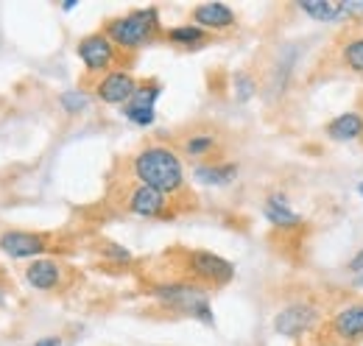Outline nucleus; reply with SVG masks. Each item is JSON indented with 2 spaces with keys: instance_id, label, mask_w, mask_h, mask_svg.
Instances as JSON below:
<instances>
[{
  "instance_id": "obj_1",
  "label": "nucleus",
  "mask_w": 363,
  "mask_h": 346,
  "mask_svg": "<svg viewBox=\"0 0 363 346\" xmlns=\"http://www.w3.org/2000/svg\"><path fill=\"white\" fill-rule=\"evenodd\" d=\"M132 171L137 182L145 187H154L165 196H174L184 187L182 160L165 145H148L132 160Z\"/></svg>"
},
{
  "instance_id": "obj_2",
  "label": "nucleus",
  "mask_w": 363,
  "mask_h": 346,
  "mask_svg": "<svg viewBox=\"0 0 363 346\" xmlns=\"http://www.w3.org/2000/svg\"><path fill=\"white\" fill-rule=\"evenodd\" d=\"M160 28V20H157V9H137L126 17H118L106 26V37L118 48H126V50H137L143 43H148L154 37V31Z\"/></svg>"
},
{
  "instance_id": "obj_3",
  "label": "nucleus",
  "mask_w": 363,
  "mask_h": 346,
  "mask_svg": "<svg viewBox=\"0 0 363 346\" xmlns=\"http://www.w3.org/2000/svg\"><path fill=\"white\" fill-rule=\"evenodd\" d=\"M154 296L162 304H168L171 310L196 316V318H201V321H207V324L213 321V310H210V299H207L204 288L184 285V282H171V285L154 288Z\"/></svg>"
},
{
  "instance_id": "obj_4",
  "label": "nucleus",
  "mask_w": 363,
  "mask_h": 346,
  "mask_svg": "<svg viewBox=\"0 0 363 346\" xmlns=\"http://www.w3.org/2000/svg\"><path fill=\"white\" fill-rule=\"evenodd\" d=\"M316 321H318V307H313L311 302H296L277 313L274 330L282 338H299V335L311 333L316 327Z\"/></svg>"
},
{
  "instance_id": "obj_5",
  "label": "nucleus",
  "mask_w": 363,
  "mask_h": 346,
  "mask_svg": "<svg viewBox=\"0 0 363 346\" xmlns=\"http://www.w3.org/2000/svg\"><path fill=\"white\" fill-rule=\"evenodd\" d=\"M76 50H79V59L84 62V67H87L90 73H104V70L112 67L118 45L112 43L106 34H90V37H84V40L79 43Z\"/></svg>"
},
{
  "instance_id": "obj_6",
  "label": "nucleus",
  "mask_w": 363,
  "mask_h": 346,
  "mask_svg": "<svg viewBox=\"0 0 363 346\" xmlns=\"http://www.w3.org/2000/svg\"><path fill=\"white\" fill-rule=\"evenodd\" d=\"M187 262H190L193 277H199V279H204L210 285H224V282L232 279V274H235L232 262L221 260L218 255H210V252H193L187 257Z\"/></svg>"
},
{
  "instance_id": "obj_7",
  "label": "nucleus",
  "mask_w": 363,
  "mask_h": 346,
  "mask_svg": "<svg viewBox=\"0 0 363 346\" xmlns=\"http://www.w3.org/2000/svg\"><path fill=\"white\" fill-rule=\"evenodd\" d=\"M137 89V82L132 79V73H126V70H109L98 86H95V92H98V98L104 101V104H112V106H118V104H129L132 101V95H135Z\"/></svg>"
},
{
  "instance_id": "obj_8",
  "label": "nucleus",
  "mask_w": 363,
  "mask_h": 346,
  "mask_svg": "<svg viewBox=\"0 0 363 346\" xmlns=\"http://www.w3.org/2000/svg\"><path fill=\"white\" fill-rule=\"evenodd\" d=\"M0 252L9 255V257H37L48 252V243L43 235H34V232H20V229H11V232H3L0 235Z\"/></svg>"
},
{
  "instance_id": "obj_9",
  "label": "nucleus",
  "mask_w": 363,
  "mask_h": 346,
  "mask_svg": "<svg viewBox=\"0 0 363 346\" xmlns=\"http://www.w3.org/2000/svg\"><path fill=\"white\" fill-rule=\"evenodd\" d=\"M160 84H143L135 89V95H132V101L123 106V115L137 123V126H148L151 121H154V104H157V98H160Z\"/></svg>"
},
{
  "instance_id": "obj_10",
  "label": "nucleus",
  "mask_w": 363,
  "mask_h": 346,
  "mask_svg": "<svg viewBox=\"0 0 363 346\" xmlns=\"http://www.w3.org/2000/svg\"><path fill=\"white\" fill-rule=\"evenodd\" d=\"M126 207H129V213H135V216L157 218L165 213V207H168V196L160 193V190H154V187L135 184L132 193H129V199H126Z\"/></svg>"
},
{
  "instance_id": "obj_11",
  "label": "nucleus",
  "mask_w": 363,
  "mask_h": 346,
  "mask_svg": "<svg viewBox=\"0 0 363 346\" xmlns=\"http://www.w3.org/2000/svg\"><path fill=\"white\" fill-rule=\"evenodd\" d=\"M193 23L204 31H227L235 26V11L229 9L227 3H201L193 9Z\"/></svg>"
},
{
  "instance_id": "obj_12",
  "label": "nucleus",
  "mask_w": 363,
  "mask_h": 346,
  "mask_svg": "<svg viewBox=\"0 0 363 346\" xmlns=\"http://www.w3.org/2000/svg\"><path fill=\"white\" fill-rule=\"evenodd\" d=\"M333 333L341 341H355L363 335V304H347L333 316Z\"/></svg>"
},
{
  "instance_id": "obj_13",
  "label": "nucleus",
  "mask_w": 363,
  "mask_h": 346,
  "mask_svg": "<svg viewBox=\"0 0 363 346\" xmlns=\"http://www.w3.org/2000/svg\"><path fill=\"white\" fill-rule=\"evenodd\" d=\"M26 279H28V285H34V288H40V291H50V288L59 285L62 268H59V262H53V260H34V262L28 265V271H26Z\"/></svg>"
},
{
  "instance_id": "obj_14",
  "label": "nucleus",
  "mask_w": 363,
  "mask_h": 346,
  "mask_svg": "<svg viewBox=\"0 0 363 346\" xmlns=\"http://www.w3.org/2000/svg\"><path fill=\"white\" fill-rule=\"evenodd\" d=\"M299 9L318 23H335L347 17L344 0H299Z\"/></svg>"
},
{
  "instance_id": "obj_15",
  "label": "nucleus",
  "mask_w": 363,
  "mask_h": 346,
  "mask_svg": "<svg viewBox=\"0 0 363 346\" xmlns=\"http://www.w3.org/2000/svg\"><path fill=\"white\" fill-rule=\"evenodd\" d=\"M327 134H330L333 140H338V143L355 140V137L363 134V118L358 112H344V115H338L335 121L327 123Z\"/></svg>"
},
{
  "instance_id": "obj_16",
  "label": "nucleus",
  "mask_w": 363,
  "mask_h": 346,
  "mask_svg": "<svg viewBox=\"0 0 363 346\" xmlns=\"http://www.w3.org/2000/svg\"><path fill=\"white\" fill-rule=\"evenodd\" d=\"M266 218L272 221L274 226H282V229H291V226H299V223H302V218L296 216V213L288 207V201L279 199V196H272V199L266 201Z\"/></svg>"
},
{
  "instance_id": "obj_17",
  "label": "nucleus",
  "mask_w": 363,
  "mask_h": 346,
  "mask_svg": "<svg viewBox=\"0 0 363 346\" xmlns=\"http://www.w3.org/2000/svg\"><path fill=\"white\" fill-rule=\"evenodd\" d=\"M235 173H238L235 165H201L196 168V179L204 184H227L235 179Z\"/></svg>"
},
{
  "instance_id": "obj_18",
  "label": "nucleus",
  "mask_w": 363,
  "mask_h": 346,
  "mask_svg": "<svg viewBox=\"0 0 363 346\" xmlns=\"http://www.w3.org/2000/svg\"><path fill=\"white\" fill-rule=\"evenodd\" d=\"M341 59L350 70L355 73H363V34H355L350 37L347 43L341 45Z\"/></svg>"
},
{
  "instance_id": "obj_19",
  "label": "nucleus",
  "mask_w": 363,
  "mask_h": 346,
  "mask_svg": "<svg viewBox=\"0 0 363 346\" xmlns=\"http://www.w3.org/2000/svg\"><path fill=\"white\" fill-rule=\"evenodd\" d=\"M168 40L177 45H187V48H193V45L204 43V31L199 28V26H177V28H171L168 31Z\"/></svg>"
},
{
  "instance_id": "obj_20",
  "label": "nucleus",
  "mask_w": 363,
  "mask_h": 346,
  "mask_svg": "<svg viewBox=\"0 0 363 346\" xmlns=\"http://www.w3.org/2000/svg\"><path fill=\"white\" fill-rule=\"evenodd\" d=\"M213 145H216V137H210V134H199V137H190V140L184 143V148H187L190 157H201V154H207Z\"/></svg>"
},
{
  "instance_id": "obj_21",
  "label": "nucleus",
  "mask_w": 363,
  "mask_h": 346,
  "mask_svg": "<svg viewBox=\"0 0 363 346\" xmlns=\"http://www.w3.org/2000/svg\"><path fill=\"white\" fill-rule=\"evenodd\" d=\"M62 104H65V109H67V112H79V109H84V104H87V101H84V95H79V92H76V95H73V92H67V95H62Z\"/></svg>"
},
{
  "instance_id": "obj_22",
  "label": "nucleus",
  "mask_w": 363,
  "mask_h": 346,
  "mask_svg": "<svg viewBox=\"0 0 363 346\" xmlns=\"http://www.w3.org/2000/svg\"><path fill=\"white\" fill-rule=\"evenodd\" d=\"M252 92H255V82H252L249 76H243V73H240V76H238V98H240V101H246Z\"/></svg>"
},
{
  "instance_id": "obj_23",
  "label": "nucleus",
  "mask_w": 363,
  "mask_h": 346,
  "mask_svg": "<svg viewBox=\"0 0 363 346\" xmlns=\"http://www.w3.org/2000/svg\"><path fill=\"white\" fill-rule=\"evenodd\" d=\"M344 11H347V17L363 14V0H344Z\"/></svg>"
},
{
  "instance_id": "obj_24",
  "label": "nucleus",
  "mask_w": 363,
  "mask_h": 346,
  "mask_svg": "<svg viewBox=\"0 0 363 346\" xmlns=\"http://www.w3.org/2000/svg\"><path fill=\"white\" fill-rule=\"evenodd\" d=\"M350 271H361V274H363V249L355 255V257L350 260Z\"/></svg>"
},
{
  "instance_id": "obj_25",
  "label": "nucleus",
  "mask_w": 363,
  "mask_h": 346,
  "mask_svg": "<svg viewBox=\"0 0 363 346\" xmlns=\"http://www.w3.org/2000/svg\"><path fill=\"white\" fill-rule=\"evenodd\" d=\"M34 346H59V338H43V341H37Z\"/></svg>"
},
{
  "instance_id": "obj_26",
  "label": "nucleus",
  "mask_w": 363,
  "mask_h": 346,
  "mask_svg": "<svg viewBox=\"0 0 363 346\" xmlns=\"http://www.w3.org/2000/svg\"><path fill=\"white\" fill-rule=\"evenodd\" d=\"M358 285H363V274H361V277H358Z\"/></svg>"
},
{
  "instance_id": "obj_27",
  "label": "nucleus",
  "mask_w": 363,
  "mask_h": 346,
  "mask_svg": "<svg viewBox=\"0 0 363 346\" xmlns=\"http://www.w3.org/2000/svg\"><path fill=\"white\" fill-rule=\"evenodd\" d=\"M358 190H361V196H363V182H361V184H358Z\"/></svg>"
}]
</instances>
